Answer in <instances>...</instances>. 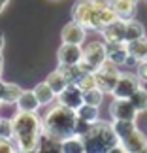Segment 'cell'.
<instances>
[{"label":"cell","instance_id":"1","mask_svg":"<svg viewBox=\"0 0 147 153\" xmlns=\"http://www.w3.org/2000/svg\"><path fill=\"white\" fill-rule=\"evenodd\" d=\"M40 134H42V119L38 111H17L13 117V142L17 151H40Z\"/></svg>","mask_w":147,"mask_h":153},{"label":"cell","instance_id":"2","mask_svg":"<svg viewBox=\"0 0 147 153\" xmlns=\"http://www.w3.org/2000/svg\"><path fill=\"white\" fill-rule=\"evenodd\" d=\"M75 125H78L75 111L57 102L42 119V132L62 142L64 138L75 134Z\"/></svg>","mask_w":147,"mask_h":153},{"label":"cell","instance_id":"3","mask_svg":"<svg viewBox=\"0 0 147 153\" xmlns=\"http://www.w3.org/2000/svg\"><path fill=\"white\" fill-rule=\"evenodd\" d=\"M85 142V149L87 151H106L108 153L117 142H121L117 138V134L111 127V123H106V121H96L89 127V131L85 134H81Z\"/></svg>","mask_w":147,"mask_h":153},{"label":"cell","instance_id":"4","mask_svg":"<svg viewBox=\"0 0 147 153\" xmlns=\"http://www.w3.org/2000/svg\"><path fill=\"white\" fill-rule=\"evenodd\" d=\"M108 59V51H106V42L102 40H95L83 45V57L79 61V68L83 72H95V70Z\"/></svg>","mask_w":147,"mask_h":153},{"label":"cell","instance_id":"5","mask_svg":"<svg viewBox=\"0 0 147 153\" xmlns=\"http://www.w3.org/2000/svg\"><path fill=\"white\" fill-rule=\"evenodd\" d=\"M119 76H121L119 66H117L115 62H111L109 59H106V61L95 70L96 87L104 93V95H111V91H113V87L117 83V79H119Z\"/></svg>","mask_w":147,"mask_h":153},{"label":"cell","instance_id":"6","mask_svg":"<svg viewBox=\"0 0 147 153\" xmlns=\"http://www.w3.org/2000/svg\"><path fill=\"white\" fill-rule=\"evenodd\" d=\"M72 19L83 25L87 30H98L96 8L92 6L91 0H78L72 6Z\"/></svg>","mask_w":147,"mask_h":153},{"label":"cell","instance_id":"7","mask_svg":"<svg viewBox=\"0 0 147 153\" xmlns=\"http://www.w3.org/2000/svg\"><path fill=\"white\" fill-rule=\"evenodd\" d=\"M140 87H142V81L138 79V76H134L130 72H121L113 91H111V97L113 98H130Z\"/></svg>","mask_w":147,"mask_h":153},{"label":"cell","instance_id":"8","mask_svg":"<svg viewBox=\"0 0 147 153\" xmlns=\"http://www.w3.org/2000/svg\"><path fill=\"white\" fill-rule=\"evenodd\" d=\"M109 115L113 119H126V121H136L138 110L134 108L130 98H113L109 106Z\"/></svg>","mask_w":147,"mask_h":153},{"label":"cell","instance_id":"9","mask_svg":"<svg viewBox=\"0 0 147 153\" xmlns=\"http://www.w3.org/2000/svg\"><path fill=\"white\" fill-rule=\"evenodd\" d=\"M87 28L83 25H79L78 21H70L62 27L61 30V40L62 44H78V45H83L85 44V38H87Z\"/></svg>","mask_w":147,"mask_h":153},{"label":"cell","instance_id":"10","mask_svg":"<svg viewBox=\"0 0 147 153\" xmlns=\"http://www.w3.org/2000/svg\"><path fill=\"white\" fill-rule=\"evenodd\" d=\"M57 102L75 111L81 104H83V91H81L75 83H70L62 93L57 95Z\"/></svg>","mask_w":147,"mask_h":153},{"label":"cell","instance_id":"11","mask_svg":"<svg viewBox=\"0 0 147 153\" xmlns=\"http://www.w3.org/2000/svg\"><path fill=\"white\" fill-rule=\"evenodd\" d=\"M125 28H126V19L117 17L113 23L104 27L100 30V34H102L106 44H121V42H125Z\"/></svg>","mask_w":147,"mask_h":153},{"label":"cell","instance_id":"12","mask_svg":"<svg viewBox=\"0 0 147 153\" xmlns=\"http://www.w3.org/2000/svg\"><path fill=\"white\" fill-rule=\"evenodd\" d=\"M83 57V45L78 44H62L57 51L58 64H79Z\"/></svg>","mask_w":147,"mask_h":153},{"label":"cell","instance_id":"13","mask_svg":"<svg viewBox=\"0 0 147 153\" xmlns=\"http://www.w3.org/2000/svg\"><path fill=\"white\" fill-rule=\"evenodd\" d=\"M125 149L128 153H147V138L142 131H134L132 134H128L125 140H121Z\"/></svg>","mask_w":147,"mask_h":153},{"label":"cell","instance_id":"14","mask_svg":"<svg viewBox=\"0 0 147 153\" xmlns=\"http://www.w3.org/2000/svg\"><path fill=\"white\" fill-rule=\"evenodd\" d=\"M106 51H108V59L111 62H115L117 66H125V61L128 57V49L126 44H106Z\"/></svg>","mask_w":147,"mask_h":153},{"label":"cell","instance_id":"15","mask_svg":"<svg viewBox=\"0 0 147 153\" xmlns=\"http://www.w3.org/2000/svg\"><path fill=\"white\" fill-rule=\"evenodd\" d=\"M40 100L36 98L34 91H25L23 89L19 100H17V110L19 111H38L40 110Z\"/></svg>","mask_w":147,"mask_h":153},{"label":"cell","instance_id":"16","mask_svg":"<svg viewBox=\"0 0 147 153\" xmlns=\"http://www.w3.org/2000/svg\"><path fill=\"white\" fill-rule=\"evenodd\" d=\"M61 151L62 153H85V142L79 134H72V136L64 138L61 142Z\"/></svg>","mask_w":147,"mask_h":153},{"label":"cell","instance_id":"17","mask_svg":"<svg viewBox=\"0 0 147 153\" xmlns=\"http://www.w3.org/2000/svg\"><path fill=\"white\" fill-rule=\"evenodd\" d=\"M34 95H36V98L40 100V104L42 106H49L57 100V95L53 93V89L49 87L47 81H42V83H38L36 87H34Z\"/></svg>","mask_w":147,"mask_h":153},{"label":"cell","instance_id":"18","mask_svg":"<svg viewBox=\"0 0 147 153\" xmlns=\"http://www.w3.org/2000/svg\"><path fill=\"white\" fill-rule=\"evenodd\" d=\"M145 36V27L140 23L138 19H126V28H125V42H132V40H138Z\"/></svg>","mask_w":147,"mask_h":153},{"label":"cell","instance_id":"19","mask_svg":"<svg viewBox=\"0 0 147 153\" xmlns=\"http://www.w3.org/2000/svg\"><path fill=\"white\" fill-rule=\"evenodd\" d=\"M125 44H126L128 55H134L138 61H145L147 59V38L145 36L132 40V42H125Z\"/></svg>","mask_w":147,"mask_h":153},{"label":"cell","instance_id":"20","mask_svg":"<svg viewBox=\"0 0 147 153\" xmlns=\"http://www.w3.org/2000/svg\"><path fill=\"white\" fill-rule=\"evenodd\" d=\"M111 8L115 10V13L121 19H130L136 13V4L130 0H111Z\"/></svg>","mask_w":147,"mask_h":153},{"label":"cell","instance_id":"21","mask_svg":"<svg viewBox=\"0 0 147 153\" xmlns=\"http://www.w3.org/2000/svg\"><path fill=\"white\" fill-rule=\"evenodd\" d=\"M75 115H78V119L89 123V125H92V123H96L100 119V114H98L96 106H91V104H85V102L75 110Z\"/></svg>","mask_w":147,"mask_h":153},{"label":"cell","instance_id":"22","mask_svg":"<svg viewBox=\"0 0 147 153\" xmlns=\"http://www.w3.org/2000/svg\"><path fill=\"white\" fill-rule=\"evenodd\" d=\"M111 127H113V131H115V134H117L119 140H125L128 134H132L138 128L136 121H126V119H113Z\"/></svg>","mask_w":147,"mask_h":153},{"label":"cell","instance_id":"23","mask_svg":"<svg viewBox=\"0 0 147 153\" xmlns=\"http://www.w3.org/2000/svg\"><path fill=\"white\" fill-rule=\"evenodd\" d=\"M49 83V87L53 89V93H55V95H58V93H62L64 89H66V87L70 85L68 81H66V78H64V76L58 72V70H55V72H51L49 76H47V79H45Z\"/></svg>","mask_w":147,"mask_h":153},{"label":"cell","instance_id":"24","mask_svg":"<svg viewBox=\"0 0 147 153\" xmlns=\"http://www.w3.org/2000/svg\"><path fill=\"white\" fill-rule=\"evenodd\" d=\"M58 72L66 78L68 83H75L79 79V76L83 74V70L79 68V64H58Z\"/></svg>","mask_w":147,"mask_h":153},{"label":"cell","instance_id":"25","mask_svg":"<svg viewBox=\"0 0 147 153\" xmlns=\"http://www.w3.org/2000/svg\"><path fill=\"white\" fill-rule=\"evenodd\" d=\"M130 102L134 104V108L138 110V114H143L147 111V89L145 87H140V89L130 97Z\"/></svg>","mask_w":147,"mask_h":153},{"label":"cell","instance_id":"26","mask_svg":"<svg viewBox=\"0 0 147 153\" xmlns=\"http://www.w3.org/2000/svg\"><path fill=\"white\" fill-rule=\"evenodd\" d=\"M23 93V87L17 85V83H6V91H4V97H2V102H8V104H17Z\"/></svg>","mask_w":147,"mask_h":153},{"label":"cell","instance_id":"27","mask_svg":"<svg viewBox=\"0 0 147 153\" xmlns=\"http://www.w3.org/2000/svg\"><path fill=\"white\" fill-rule=\"evenodd\" d=\"M102 100H104V93L98 89V87H92V89H87V91H83V102L85 104H91V106H98L102 104Z\"/></svg>","mask_w":147,"mask_h":153},{"label":"cell","instance_id":"28","mask_svg":"<svg viewBox=\"0 0 147 153\" xmlns=\"http://www.w3.org/2000/svg\"><path fill=\"white\" fill-rule=\"evenodd\" d=\"M75 85H78L81 91H87V89H92V87H96L95 72H83V74L79 76V79L75 81Z\"/></svg>","mask_w":147,"mask_h":153},{"label":"cell","instance_id":"29","mask_svg":"<svg viewBox=\"0 0 147 153\" xmlns=\"http://www.w3.org/2000/svg\"><path fill=\"white\" fill-rule=\"evenodd\" d=\"M0 136H6V138L13 136V119L0 117Z\"/></svg>","mask_w":147,"mask_h":153},{"label":"cell","instance_id":"30","mask_svg":"<svg viewBox=\"0 0 147 153\" xmlns=\"http://www.w3.org/2000/svg\"><path fill=\"white\" fill-rule=\"evenodd\" d=\"M15 151H17V146L13 142V138L0 136V153H15Z\"/></svg>","mask_w":147,"mask_h":153},{"label":"cell","instance_id":"31","mask_svg":"<svg viewBox=\"0 0 147 153\" xmlns=\"http://www.w3.org/2000/svg\"><path fill=\"white\" fill-rule=\"evenodd\" d=\"M136 76L142 83H147V59L145 61H140L136 66Z\"/></svg>","mask_w":147,"mask_h":153},{"label":"cell","instance_id":"32","mask_svg":"<svg viewBox=\"0 0 147 153\" xmlns=\"http://www.w3.org/2000/svg\"><path fill=\"white\" fill-rule=\"evenodd\" d=\"M95 8H111V0H91Z\"/></svg>","mask_w":147,"mask_h":153},{"label":"cell","instance_id":"33","mask_svg":"<svg viewBox=\"0 0 147 153\" xmlns=\"http://www.w3.org/2000/svg\"><path fill=\"white\" fill-rule=\"evenodd\" d=\"M138 59L134 57V55H128L126 57V61H125V66H128V68H134V66H138Z\"/></svg>","mask_w":147,"mask_h":153},{"label":"cell","instance_id":"34","mask_svg":"<svg viewBox=\"0 0 147 153\" xmlns=\"http://www.w3.org/2000/svg\"><path fill=\"white\" fill-rule=\"evenodd\" d=\"M4 91H6V81L0 79V102H2V97H4Z\"/></svg>","mask_w":147,"mask_h":153},{"label":"cell","instance_id":"35","mask_svg":"<svg viewBox=\"0 0 147 153\" xmlns=\"http://www.w3.org/2000/svg\"><path fill=\"white\" fill-rule=\"evenodd\" d=\"M8 4H10V0H0V13H2L6 8H8Z\"/></svg>","mask_w":147,"mask_h":153},{"label":"cell","instance_id":"36","mask_svg":"<svg viewBox=\"0 0 147 153\" xmlns=\"http://www.w3.org/2000/svg\"><path fill=\"white\" fill-rule=\"evenodd\" d=\"M2 70H4V57H2V51H0V78H2Z\"/></svg>","mask_w":147,"mask_h":153},{"label":"cell","instance_id":"37","mask_svg":"<svg viewBox=\"0 0 147 153\" xmlns=\"http://www.w3.org/2000/svg\"><path fill=\"white\" fill-rule=\"evenodd\" d=\"M4 45H6V40H4V34L0 32V51L4 49Z\"/></svg>","mask_w":147,"mask_h":153},{"label":"cell","instance_id":"38","mask_svg":"<svg viewBox=\"0 0 147 153\" xmlns=\"http://www.w3.org/2000/svg\"><path fill=\"white\" fill-rule=\"evenodd\" d=\"M130 2H134V4H138V0H130Z\"/></svg>","mask_w":147,"mask_h":153}]
</instances>
